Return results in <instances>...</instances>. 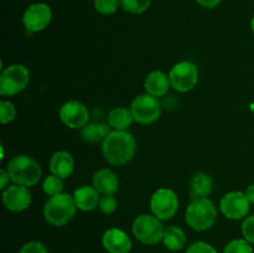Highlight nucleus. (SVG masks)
Masks as SVG:
<instances>
[{
    "instance_id": "19",
    "label": "nucleus",
    "mask_w": 254,
    "mask_h": 253,
    "mask_svg": "<svg viewBox=\"0 0 254 253\" xmlns=\"http://www.w3.org/2000/svg\"><path fill=\"white\" fill-rule=\"evenodd\" d=\"M213 189V180L208 174L198 171L191 178L190 181V197L192 200L200 197H207Z\"/></svg>"
},
{
    "instance_id": "26",
    "label": "nucleus",
    "mask_w": 254,
    "mask_h": 253,
    "mask_svg": "<svg viewBox=\"0 0 254 253\" xmlns=\"http://www.w3.org/2000/svg\"><path fill=\"white\" fill-rule=\"evenodd\" d=\"M121 0H94V7L102 15H111L117 11Z\"/></svg>"
},
{
    "instance_id": "9",
    "label": "nucleus",
    "mask_w": 254,
    "mask_h": 253,
    "mask_svg": "<svg viewBox=\"0 0 254 253\" xmlns=\"http://www.w3.org/2000/svg\"><path fill=\"white\" fill-rule=\"evenodd\" d=\"M150 208L153 215L161 221L170 220L179 210V198L171 189H159L150 198Z\"/></svg>"
},
{
    "instance_id": "11",
    "label": "nucleus",
    "mask_w": 254,
    "mask_h": 253,
    "mask_svg": "<svg viewBox=\"0 0 254 253\" xmlns=\"http://www.w3.org/2000/svg\"><path fill=\"white\" fill-rule=\"evenodd\" d=\"M51 19V7L44 2H35L25 10L22 22H24V26L27 31L39 32L49 26Z\"/></svg>"
},
{
    "instance_id": "20",
    "label": "nucleus",
    "mask_w": 254,
    "mask_h": 253,
    "mask_svg": "<svg viewBox=\"0 0 254 253\" xmlns=\"http://www.w3.org/2000/svg\"><path fill=\"white\" fill-rule=\"evenodd\" d=\"M109 133H111V126H109V123H103V122L88 123L81 129L82 139L87 143L103 141Z\"/></svg>"
},
{
    "instance_id": "8",
    "label": "nucleus",
    "mask_w": 254,
    "mask_h": 253,
    "mask_svg": "<svg viewBox=\"0 0 254 253\" xmlns=\"http://www.w3.org/2000/svg\"><path fill=\"white\" fill-rule=\"evenodd\" d=\"M170 84L175 91L185 93L191 91L198 82V68L190 61L176 63L169 72Z\"/></svg>"
},
{
    "instance_id": "16",
    "label": "nucleus",
    "mask_w": 254,
    "mask_h": 253,
    "mask_svg": "<svg viewBox=\"0 0 254 253\" xmlns=\"http://www.w3.org/2000/svg\"><path fill=\"white\" fill-rule=\"evenodd\" d=\"M74 169V160L68 151H56L50 159V171L54 175L66 179L72 175Z\"/></svg>"
},
{
    "instance_id": "10",
    "label": "nucleus",
    "mask_w": 254,
    "mask_h": 253,
    "mask_svg": "<svg viewBox=\"0 0 254 253\" xmlns=\"http://www.w3.org/2000/svg\"><path fill=\"white\" fill-rule=\"evenodd\" d=\"M250 200L246 192L231 191L226 193L220 202V210L223 215L231 220H241L250 212Z\"/></svg>"
},
{
    "instance_id": "27",
    "label": "nucleus",
    "mask_w": 254,
    "mask_h": 253,
    "mask_svg": "<svg viewBox=\"0 0 254 253\" xmlns=\"http://www.w3.org/2000/svg\"><path fill=\"white\" fill-rule=\"evenodd\" d=\"M15 116H16V109H15V106L11 102H0V122H1V124H7L12 122Z\"/></svg>"
},
{
    "instance_id": "32",
    "label": "nucleus",
    "mask_w": 254,
    "mask_h": 253,
    "mask_svg": "<svg viewBox=\"0 0 254 253\" xmlns=\"http://www.w3.org/2000/svg\"><path fill=\"white\" fill-rule=\"evenodd\" d=\"M198 5H201L202 7H207V9H212L216 7L221 2V0H196Z\"/></svg>"
},
{
    "instance_id": "18",
    "label": "nucleus",
    "mask_w": 254,
    "mask_h": 253,
    "mask_svg": "<svg viewBox=\"0 0 254 253\" xmlns=\"http://www.w3.org/2000/svg\"><path fill=\"white\" fill-rule=\"evenodd\" d=\"M99 198V192L94 189V186L83 185L77 189L73 193L77 208L82 211H92L98 207Z\"/></svg>"
},
{
    "instance_id": "35",
    "label": "nucleus",
    "mask_w": 254,
    "mask_h": 253,
    "mask_svg": "<svg viewBox=\"0 0 254 253\" xmlns=\"http://www.w3.org/2000/svg\"><path fill=\"white\" fill-rule=\"evenodd\" d=\"M251 27H252V31L254 32V16H253V19H252V22H251Z\"/></svg>"
},
{
    "instance_id": "4",
    "label": "nucleus",
    "mask_w": 254,
    "mask_h": 253,
    "mask_svg": "<svg viewBox=\"0 0 254 253\" xmlns=\"http://www.w3.org/2000/svg\"><path fill=\"white\" fill-rule=\"evenodd\" d=\"M185 218L192 230L206 231L215 225L217 220V208L210 198H195L186 208Z\"/></svg>"
},
{
    "instance_id": "5",
    "label": "nucleus",
    "mask_w": 254,
    "mask_h": 253,
    "mask_svg": "<svg viewBox=\"0 0 254 253\" xmlns=\"http://www.w3.org/2000/svg\"><path fill=\"white\" fill-rule=\"evenodd\" d=\"M131 231L136 240L144 245H156L163 241L165 227L160 218L155 215L143 213L134 220Z\"/></svg>"
},
{
    "instance_id": "12",
    "label": "nucleus",
    "mask_w": 254,
    "mask_h": 253,
    "mask_svg": "<svg viewBox=\"0 0 254 253\" xmlns=\"http://www.w3.org/2000/svg\"><path fill=\"white\" fill-rule=\"evenodd\" d=\"M60 119L71 129H82L89 122V112L83 103L68 101L60 108Z\"/></svg>"
},
{
    "instance_id": "17",
    "label": "nucleus",
    "mask_w": 254,
    "mask_h": 253,
    "mask_svg": "<svg viewBox=\"0 0 254 253\" xmlns=\"http://www.w3.org/2000/svg\"><path fill=\"white\" fill-rule=\"evenodd\" d=\"M144 87H145L146 93L159 98L168 93L169 88L171 87L170 78L163 71H153L146 76Z\"/></svg>"
},
{
    "instance_id": "15",
    "label": "nucleus",
    "mask_w": 254,
    "mask_h": 253,
    "mask_svg": "<svg viewBox=\"0 0 254 253\" xmlns=\"http://www.w3.org/2000/svg\"><path fill=\"white\" fill-rule=\"evenodd\" d=\"M94 189L102 195H114L119 189L118 176L111 169H99L92 179Z\"/></svg>"
},
{
    "instance_id": "33",
    "label": "nucleus",
    "mask_w": 254,
    "mask_h": 253,
    "mask_svg": "<svg viewBox=\"0 0 254 253\" xmlns=\"http://www.w3.org/2000/svg\"><path fill=\"white\" fill-rule=\"evenodd\" d=\"M0 180H1L0 181V188L6 189L7 183L10 181V176L7 170H5V169H1V170H0Z\"/></svg>"
},
{
    "instance_id": "2",
    "label": "nucleus",
    "mask_w": 254,
    "mask_h": 253,
    "mask_svg": "<svg viewBox=\"0 0 254 253\" xmlns=\"http://www.w3.org/2000/svg\"><path fill=\"white\" fill-rule=\"evenodd\" d=\"M6 170L10 180L22 186H34L41 179V166L35 159L27 155H16L7 163Z\"/></svg>"
},
{
    "instance_id": "30",
    "label": "nucleus",
    "mask_w": 254,
    "mask_h": 253,
    "mask_svg": "<svg viewBox=\"0 0 254 253\" xmlns=\"http://www.w3.org/2000/svg\"><path fill=\"white\" fill-rule=\"evenodd\" d=\"M242 233L245 236V240L254 245V216H250L243 221Z\"/></svg>"
},
{
    "instance_id": "13",
    "label": "nucleus",
    "mask_w": 254,
    "mask_h": 253,
    "mask_svg": "<svg viewBox=\"0 0 254 253\" xmlns=\"http://www.w3.org/2000/svg\"><path fill=\"white\" fill-rule=\"evenodd\" d=\"M2 202L7 210L12 212H21L26 210L31 203V193L26 186L12 184L4 189Z\"/></svg>"
},
{
    "instance_id": "28",
    "label": "nucleus",
    "mask_w": 254,
    "mask_h": 253,
    "mask_svg": "<svg viewBox=\"0 0 254 253\" xmlns=\"http://www.w3.org/2000/svg\"><path fill=\"white\" fill-rule=\"evenodd\" d=\"M98 207L104 215H112L118 207V201L113 195H102L99 198Z\"/></svg>"
},
{
    "instance_id": "21",
    "label": "nucleus",
    "mask_w": 254,
    "mask_h": 253,
    "mask_svg": "<svg viewBox=\"0 0 254 253\" xmlns=\"http://www.w3.org/2000/svg\"><path fill=\"white\" fill-rule=\"evenodd\" d=\"M134 117L130 108L126 107H117L113 108L108 114V123L114 130H127L133 124Z\"/></svg>"
},
{
    "instance_id": "1",
    "label": "nucleus",
    "mask_w": 254,
    "mask_h": 253,
    "mask_svg": "<svg viewBox=\"0 0 254 253\" xmlns=\"http://www.w3.org/2000/svg\"><path fill=\"white\" fill-rule=\"evenodd\" d=\"M136 151L135 138L127 130H112L102 141V153L109 164L124 165L134 158Z\"/></svg>"
},
{
    "instance_id": "6",
    "label": "nucleus",
    "mask_w": 254,
    "mask_h": 253,
    "mask_svg": "<svg viewBox=\"0 0 254 253\" xmlns=\"http://www.w3.org/2000/svg\"><path fill=\"white\" fill-rule=\"evenodd\" d=\"M30 81V72L24 64H10L0 76V94L14 96L25 89Z\"/></svg>"
},
{
    "instance_id": "29",
    "label": "nucleus",
    "mask_w": 254,
    "mask_h": 253,
    "mask_svg": "<svg viewBox=\"0 0 254 253\" xmlns=\"http://www.w3.org/2000/svg\"><path fill=\"white\" fill-rule=\"evenodd\" d=\"M186 253H218L215 248L212 247L208 243L202 242V241H197V242H193L189 246V248L186 250Z\"/></svg>"
},
{
    "instance_id": "22",
    "label": "nucleus",
    "mask_w": 254,
    "mask_h": 253,
    "mask_svg": "<svg viewBox=\"0 0 254 253\" xmlns=\"http://www.w3.org/2000/svg\"><path fill=\"white\" fill-rule=\"evenodd\" d=\"M163 242L169 251L176 252L183 250L184 246L186 245V235L183 228L178 226H169L164 231Z\"/></svg>"
},
{
    "instance_id": "24",
    "label": "nucleus",
    "mask_w": 254,
    "mask_h": 253,
    "mask_svg": "<svg viewBox=\"0 0 254 253\" xmlns=\"http://www.w3.org/2000/svg\"><path fill=\"white\" fill-rule=\"evenodd\" d=\"M151 0H121V5L129 14H141L150 6Z\"/></svg>"
},
{
    "instance_id": "7",
    "label": "nucleus",
    "mask_w": 254,
    "mask_h": 253,
    "mask_svg": "<svg viewBox=\"0 0 254 253\" xmlns=\"http://www.w3.org/2000/svg\"><path fill=\"white\" fill-rule=\"evenodd\" d=\"M134 121L140 124H151L160 117L161 104L158 97L149 93L136 96L130 104Z\"/></svg>"
},
{
    "instance_id": "3",
    "label": "nucleus",
    "mask_w": 254,
    "mask_h": 253,
    "mask_svg": "<svg viewBox=\"0 0 254 253\" xmlns=\"http://www.w3.org/2000/svg\"><path fill=\"white\" fill-rule=\"evenodd\" d=\"M76 211L77 206L73 196L62 192L56 196H51L46 201L44 207V217L50 225L60 227L67 225L74 217Z\"/></svg>"
},
{
    "instance_id": "25",
    "label": "nucleus",
    "mask_w": 254,
    "mask_h": 253,
    "mask_svg": "<svg viewBox=\"0 0 254 253\" xmlns=\"http://www.w3.org/2000/svg\"><path fill=\"white\" fill-rule=\"evenodd\" d=\"M223 253H253L252 243L247 240H233L226 245Z\"/></svg>"
},
{
    "instance_id": "23",
    "label": "nucleus",
    "mask_w": 254,
    "mask_h": 253,
    "mask_svg": "<svg viewBox=\"0 0 254 253\" xmlns=\"http://www.w3.org/2000/svg\"><path fill=\"white\" fill-rule=\"evenodd\" d=\"M42 190L50 197L59 195V193H62V190H64V179L54 175V174L46 176V179L42 183Z\"/></svg>"
},
{
    "instance_id": "34",
    "label": "nucleus",
    "mask_w": 254,
    "mask_h": 253,
    "mask_svg": "<svg viewBox=\"0 0 254 253\" xmlns=\"http://www.w3.org/2000/svg\"><path fill=\"white\" fill-rule=\"evenodd\" d=\"M246 195H247L248 200H250L251 203H254V184L250 185L246 190Z\"/></svg>"
},
{
    "instance_id": "31",
    "label": "nucleus",
    "mask_w": 254,
    "mask_h": 253,
    "mask_svg": "<svg viewBox=\"0 0 254 253\" xmlns=\"http://www.w3.org/2000/svg\"><path fill=\"white\" fill-rule=\"evenodd\" d=\"M19 253H47V250L41 242L31 241V242L25 243V245L20 248Z\"/></svg>"
},
{
    "instance_id": "14",
    "label": "nucleus",
    "mask_w": 254,
    "mask_h": 253,
    "mask_svg": "<svg viewBox=\"0 0 254 253\" xmlns=\"http://www.w3.org/2000/svg\"><path fill=\"white\" fill-rule=\"evenodd\" d=\"M102 243L109 253H129L131 250V240L121 228H109L102 237Z\"/></svg>"
}]
</instances>
